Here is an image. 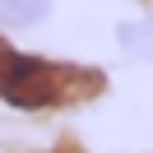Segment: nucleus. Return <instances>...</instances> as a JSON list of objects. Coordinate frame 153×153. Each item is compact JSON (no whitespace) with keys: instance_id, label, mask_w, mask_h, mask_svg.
<instances>
[{"instance_id":"obj_1","label":"nucleus","mask_w":153,"mask_h":153,"mask_svg":"<svg viewBox=\"0 0 153 153\" xmlns=\"http://www.w3.org/2000/svg\"><path fill=\"white\" fill-rule=\"evenodd\" d=\"M97 79L79 74L74 65H56V60L28 56V51L0 42V102L10 111H51V107H70L84 93H93Z\"/></svg>"},{"instance_id":"obj_2","label":"nucleus","mask_w":153,"mask_h":153,"mask_svg":"<svg viewBox=\"0 0 153 153\" xmlns=\"http://www.w3.org/2000/svg\"><path fill=\"white\" fill-rule=\"evenodd\" d=\"M51 14V0H0V23L5 28H37Z\"/></svg>"},{"instance_id":"obj_3","label":"nucleus","mask_w":153,"mask_h":153,"mask_svg":"<svg viewBox=\"0 0 153 153\" xmlns=\"http://www.w3.org/2000/svg\"><path fill=\"white\" fill-rule=\"evenodd\" d=\"M121 47L134 60H153V19H134L121 28Z\"/></svg>"}]
</instances>
